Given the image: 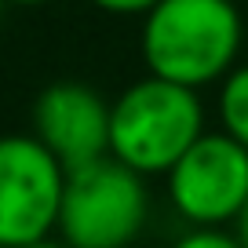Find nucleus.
Listing matches in <instances>:
<instances>
[{"mask_svg":"<svg viewBox=\"0 0 248 248\" xmlns=\"http://www.w3.org/2000/svg\"><path fill=\"white\" fill-rule=\"evenodd\" d=\"M33 135L70 168L109 154V99L80 80H55L33 102Z\"/></svg>","mask_w":248,"mask_h":248,"instance_id":"nucleus-6","label":"nucleus"},{"mask_svg":"<svg viewBox=\"0 0 248 248\" xmlns=\"http://www.w3.org/2000/svg\"><path fill=\"white\" fill-rule=\"evenodd\" d=\"M245 22L233 0H157L139 30L146 73L194 92L219 84L237 66Z\"/></svg>","mask_w":248,"mask_h":248,"instance_id":"nucleus-1","label":"nucleus"},{"mask_svg":"<svg viewBox=\"0 0 248 248\" xmlns=\"http://www.w3.org/2000/svg\"><path fill=\"white\" fill-rule=\"evenodd\" d=\"M26 248H70L66 241L55 233V237H44V241H33V245H26Z\"/></svg>","mask_w":248,"mask_h":248,"instance_id":"nucleus-11","label":"nucleus"},{"mask_svg":"<svg viewBox=\"0 0 248 248\" xmlns=\"http://www.w3.org/2000/svg\"><path fill=\"white\" fill-rule=\"evenodd\" d=\"M168 204L186 226H230L248 201V150L208 128L164 175Z\"/></svg>","mask_w":248,"mask_h":248,"instance_id":"nucleus-5","label":"nucleus"},{"mask_svg":"<svg viewBox=\"0 0 248 248\" xmlns=\"http://www.w3.org/2000/svg\"><path fill=\"white\" fill-rule=\"evenodd\" d=\"M0 8H4V4H0Z\"/></svg>","mask_w":248,"mask_h":248,"instance_id":"nucleus-14","label":"nucleus"},{"mask_svg":"<svg viewBox=\"0 0 248 248\" xmlns=\"http://www.w3.org/2000/svg\"><path fill=\"white\" fill-rule=\"evenodd\" d=\"M168 248H245L230 226H186Z\"/></svg>","mask_w":248,"mask_h":248,"instance_id":"nucleus-8","label":"nucleus"},{"mask_svg":"<svg viewBox=\"0 0 248 248\" xmlns=\"http://www.w3.org/2000/svg\"><path fill=\"white\" fill-rule=\"evenodd\" d=\"M150 212L146 175L106 154L66 171L55 233L70 248H128L139 245Z\"/></svg>","mask_w":248,"mask_h":248,"instance_id":"nucleus-3","label":"nucleus"},{"mask_svg":"<svg viewBox=\"0 0 248 248\" xmlns=\"http://www.w3.org/2000/svg\"><path fill=\"white\" fill-rule=\"evenodd\" d=\"M88 4L106 11V15H117V18H142L157 0H88Z\"/></svg>","mask_w":248,"mask_h":248,"instance_id":"nucleus-9","label":"nucleus"},{"mask_svg":"<svg viewBox=\"0 0 248 248\" xmlns=\"http://www.w3.org/2000/svg\"><path fill=\"white\" fill-rule=\"evenodd\" d=\"M128 248H142V245H128Z\"/></svg>","mask_w":248,"mask_h":248,"instance_id":"nucleus-13","label":"nucleus"},{"mask_svg":"<svg viewBox=\"0 0 248 248\" xmlns=\"http://www.w3.org/2000/svg\"><path fill=\"white\" fill-rule=\"evenodd\" d=\"M233 233H237V237H241V245L248 248V201H245V208H241L237 223H233Z\"/></svg>","mask_w":248,"mask_h":248,"instance_id":"nucleus-10","label":"nucleus"},{"mask_svg":"<svg viewBox=\"0 0 248 248\" xmlns=\"http://www.w3.org/2000/svg\"><path fill=\"white\" fill-rule=\"evenodd\" d=\"M204 117L201 92L146 73L109 102V157L146 179L168 175L171 164L208 132Z\"/></svg>","mask_w":248,"mask_h":248,"instance_id":"nucleus-2","label":"nucleus"},{"mask_svg":"<svg viewBox=\"0 0 248 248\" xmlns=\"http://www.w3.org/2000/svg\"><path fill=\"white\" fill-rule=\"evenodd\" d=\"M4 8H40V4H51V0H0Z\"/></svg>","mask_w":248,"mask_h":248,"instance_id":"nucleus-12","label":"nucleus"},{"mask_svg":"<svg viewBox=\"0 0 248 248\" xmlns=\"http://www.w3.org/2000/svg\"><path fill=\"white\" fill-rule=\"evenodd\" d=\"M216 128L248 150V62H237L216 84Z\"/></svg>","mask_w":248,"mask_h":248,"instance_id":"nucleus-7","label":"nucleus"},{"mask_svg":"<svg viewBox=\"0 0 248 248\" xmlns=\"http://www.w3.org/2000/svg\"><path fill=\"white\" fill-rule=\"evenodd\" d=\"M66 164L37 135H0V248L55 237Z\"/></svg>","mask_w":248,"mask_h":248,"instance_id":"nucleus-4","label":"nucleus"}]
</instances>
